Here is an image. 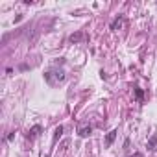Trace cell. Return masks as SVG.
I'll return each instance as SVG.
<instances>
[{"mask_svg":"<svg viewBox=\"0 0 157 157\" xmlns=\"http://www.w3.org/2000/svg\"><path fill=\"white\" fill-rule=\"evenodd\" d=\"M44 82L48 85H57V83L65 82V72L61 68H52V70L44 72Z\"/></svg>","mask_w":157,"mask_h":157,"instance_id":"6da1fadb","label":"cell"},{"mask_svg":"<svg viewBox=\"0 0 157 157\" xmlns=\"http://www.w3.org/2000/svg\"><path fill=\"white\" fill-rule=\"evenodd\" d=\"M93 133V126H80V129H78V135H80V137H89Z\"/></svg>","mask_w":157,"mask_h":157,"instance_id":"7a4b0ae2","label":"cell"},{"mask_svg":"<svg viewBox=\"0 0 157 157\" xmlns=\"http://www.w3.org/2000/svg\"><path fill=\"white\" fill-rule=\"evenodd\" d=\"M124 17H118V19H115L113 22H111V30H118V28H122L124 26Z\"/></svg>","mask_w":157,"mask_h":157,"instance_id":"3957f363","label":"cell"},{"mask_svg":"<svg viewBox=\"0 0 157 157\" xmlns=\"http://www.w3.org/2000/svg\"><path fill=\"white\" fill-rule=\"evenodd\" d=\"M115 139H117V129H113V131L107 133V137H105V146H111Z\"/></svg>","mask_w":157,"mask_h":157,"instance_id":"277c9868","label":"cell"},{"mask_svg":"<svg viewBox=\"0 0 157 157\" xmlns=\"http://www.w3.org/2000/svg\"><path fill=\"white\" fill-rule=\"evenodd\" d=\"M39 131H41V126H33V128L30 129V133H28V139H33V137H37V135H39Z\"/></svg>","mask_w":157,"mask_h":157,"instance_id":"5b68a950","label":"cell"},{"mask_svg":"<svg viewBox=\"0 0 157 157\" xmlns=\"http://www.w3.org/2000/svg\"><path fill=\"white\" fill-rule=\"evenodd\" d=\"M83 39V33H76V35H70V41L72 43H78V41H82Z\"/></svg>","mask_w":157,"mask_h":157,"instance_id":"8992f818","label":"cell"},{"mask_svg":"<svg viewBox=\"0 0 157 157\" xmlns=\"http://www.w3.org/2000/svg\"><path fill=\"white\" fill-rule=\"evenodd\" d=\"M61 133H63V126H57V128H56V135H54V140H57V137H61Z\"/></svg>","mask_w":157,"mask_h":157,"instance_id":"52a82bcc","label":"cell"},{"mask_svg":"<svg viewBox=\"0 0 157 157\" xmlns=\"http://www.w3.org/2000/svg\"><path fill=\"white\" fill-rule=\"evenodd\" d=\"M155 142H157V133H155V135L151 137V140L148 142V148H150V150H153V146H155Z\"/></svg>","mask_w":157,"mask_h":157,"instance_id":"ba28073f","label":"cell"},{"mask_svg":"<svg viewBox=\"0 0 157 157\" xmlns=\"http://www.w3.org/2000/svg\"><path fill=\"white\" fill-rule=\"evenodd\" d=\"M135 94H137V100H142V91L140 89H135Z\"/></svg>","mask_w":157,"mask_h":157,"instance_id":"9c48e42d","label":"cell"}]
</instances>
